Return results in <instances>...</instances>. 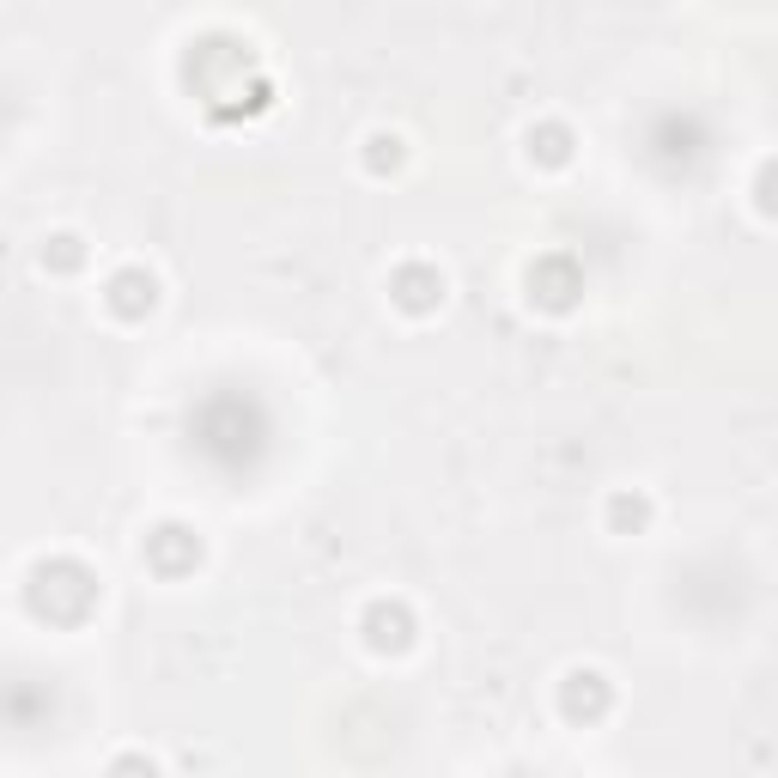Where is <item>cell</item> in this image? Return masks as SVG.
<instances>
[{
    "label": "cell",
    "instance_id": "cell-3",
    "mask_svg": "<svg viewBox=\"0 0 778 778\" xmlns=\"http://www.w3.org/2000/svg\"><path fill=\"white\" fill-rule=\"evenodd\" d=\"M110 292H116V310H128V317H134L140 304H152V280H140V274H122Z\"/></svg>",
    "mask_w": 778,
    "mask_h": 778
},
{
    "label": "cell",
    "instance_id": "cell-2",
    "mask_svg": "<svg viewBox=\"0 0 778 778\" xmlns=\"http://www.w3.org/2000/svg\"><path fill=\"white\" fill-rule=\"evenodd\" d=\"M602 706H608L602 675H572L566 681V712H602Z\"/></svg>",
    "mask_w": 778,
    "mask_h": 778
},
{
    "label": "cell",
    "instance_id": "cell-1",
    "mask_svg": "<svg viewBox=\"0 0 778 778\" xmlns=\"http://www.w3.org/2000/svg\"><path fill=\"white\" fill-rule=\"evenodd\" d=\"M365 627H371V645H377V651H402V645H408V614H402V608H371Z\"/></svg>",
    "mask_w": 778,
    "mask_h": 778
}]
</instances>
